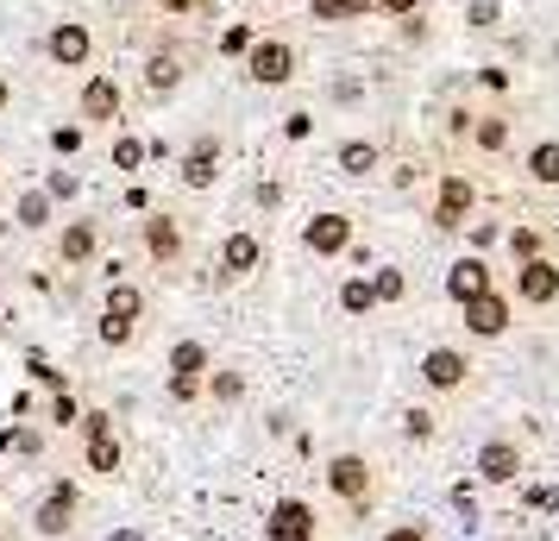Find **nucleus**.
<instances>
[{"label":"nucleus","mask_w":559,"mask_h":541,"mask_svg":"<svg viewBox=\"0 0 559 541\" xmlns=\"http://www.w3.org/2000/svg\"><path fill=\"white\" fill-rule=\"evenodd\" d=\"M82 422V460H88V472H95V479H120V472H127V440L114 435V415L107 410H88V415H76Z\"/></svg>","instance_id":"obj_1"},{"label":"nucleus","mask_w":559,"mask_h":541,"mask_svg":"<svg viewBox=\"0 0 559 541\" xmlns=\"http://www.w3.org/2000/svg\"><path fill=\"white\" fill-rule=\"evenodd\" d=\"M328 491L340 497V504H353V510L365 516V510H371V491H378L371 460H365V454H333V460H328Z\"/></svg>","instance_id":"obj_2"},{"label":"nucleus","mask_w":559,"mask_h":541,"mask_svg":"<svg viewBox=\"0 0 559 541\" xmlns=\"http://www.w3.org/2000/svg\"><path fill=\"white\" fill-rule=\"evenodd\" d=\"M246 77H252L258 89H283V82L296 77V45H283V38H252Z\"/></svg>","instance_id":"obj_3"},{"label":"nucleus","mask_w":559,"mask_h":541,"mask_svg":"<svg viewBox=\"0 0 559 541\" xmlns=\"http://www.w3.org/2000/svg\"><path fill=\"white\" fill-rule=\"evenodd\" d=\"M522 466H528V454L515 447L509 435H490L478 447V460H472V472H478V485H515L522 479Z\"/></svg>","instance_id":"obj_4"},{"label":"nucleus","mask_w":559,"mask_h":541,"mask_svg":"<svg viewBox=\"0 0 559 541\" xmlns=\"http://www.w3.org/2000/svg\"><path fill=\"white\" fill-rule=\"evenodd\" d=\"M415 372H421V385H428L433 397H453V390H465V378H472V360H465L459 346H428Z\"/></svg>","instance_id":"obj_5"},{"label":"nucleus","mask_w":559,"mask_h":541,"mask_svg":"<svg viewBox=\"0 0 559 541\" xmlns=\"http://www.w3.org/2000/svg\"><path fill=\"white\" fill-rule=\"evenodd\" d=\"M509 303L554 309V303H559V264H554V258H528V264H515V296H509Z\"/></svg>","instance_id":"obj_6"},{"label":"nucleus","mask_w":559,"mask_h":541,"mask_svg":"<svg viewBox=\"0 0 559 541\" xmlns=\"http://www.w3.org/2000/svg\"><path fill=\"white\" fill-rule=\"evenodd\" d=\"M76 504H82V491L63 479V485H51L45 497H38V510H32V529L45 541H57V536H70V522H76Z\"/></svg>","instance_id":"obj_7"},{"label":"nucleus","mask_w":559,"mask_h":541,"mask_svg":"<svg viewBox=\"0 0 559 541\" xmlns=\"http://www.w3.org/2000/svg\"><path fill=\"white\" fill-rule=\"evenodd\" d=\"M509 321H515V303H509L503 290H484V296L465 303V328H472L478 340H503Z\"/></svg>","instance_id":"obj_8"},{"label":"nucleus","mask_w":559,"mask_h":541,"mask_svg":"<svg viewBox=\"0 0 559 541\" xmlns=\"http://www.w3.org/2000/svg\"><path fill=\"white\" fill-rule=\"evenodd\" d=\"M88 51H95V38H88V26H82V20H57V26L45 32V57H51L57 70H82V63H88Z\"/></svg>","instance_id":"obj_9"},{"label":"nucleus","mask_w":559,"mask_h":541,"mask_svg":"<svg viewBox=\"0 0 559 541\" xmlns=\"http://www.w3.org/2000/svg\"><path fill=\"white\" fill-rule=\"evenodd\" d=\"M314 504H302V497H277L271 504V516H264V536L271 541H314Z\"/></svg>","instance_id":"obj_10"},{"label":"nucleus","mask_w":559,"mask_h":541,"mask_svg":"<svg viewBox=\"0 0 559 541\" xmlns=\"http://www.w3.org/2000/svg\"><path fill=\"white\" fill-rule=\"evenodd\" d=\"M302 246L314 258H340V252H353V214H314L302 227Z\"/></svg>","instance_id":"obj_11"},{"label":"nucleus","mask_w":559,"mask_h":541,"mask_svg":"<svg viewBox=\"0 0 559 541\" xmlns=\"http://www.w3.org/2000/svg\"><path fill=\"white\" fill-rule=\"evenodd\" d=\"M478 208V189H472V177H459V170H447L440 177V202H433V227H465V214Z\"/></svg>","instance_id":"obj_12"},{"label":"nucleus","mask_w":559,"mask_h":541,"mask_svg":"<svg viewBox=\"0 0 559 541\" xmlns=\"http://www.w3.org/2000/svg\"><path fill=\"white\" fill-rule=\"evenodd\" d=\"M76 107H82V120L114 127V120H120V107H127V95H120V82H114V77H88V82H82V95H76Z\"/></svg>","instance_id":"obj_13"},{"label":"nucleus","mask_w":559,"mask_h":541,"mask_svg":"<svg viewBox=\"0 0 559 541\" xmlns=\"http://www.w3.org/2000/svg\"><path fill=\"white\" fill-rule=\"evenodd\" d=\"M484 290H497V278H490V264H484L478 252H472V258H453V271H447V296H453L459 309H465L472 296H484Z\"/></svg>","instance_id":"obj_14"},{"label":"nucleus","mask_w":559,"mask_h":541,"mask_svg":"<svg viewBox=\"0 0 559 541\" xmlns=\"http://www.w3.org/2000/svg\"><path fill=\"white\" fill-rule=\"evenodd\" d=\"M221 157H227V145H221V139H195V145L182 152V183H189V189H214V177H221Z\"/></svg>","instance_id":"obj_15"},{"label":"nucleus","mask_w":559,"mask_h":541,"mask_svg":"<svg viewBox=\"0 0 559 541\" xmlns=\"http://www.w3.org/2000/svg\"><path fill=\"white\" fill-rule=\"evenodd\" d=\"M258 264H264V239H258V233H227V246H221V271H227L233 284L252 278Z\"/></svg>","instance_id":"obj_16"},{"label":"nucleus","mask_w":559,"mask_h":541,"mask_svg":"<svg viewBox=\"0 0 559 541\" xmlns=\"http://www.w3.org/2000/svg\"><path fill=\"white\" fill-rule=\"evenodd\" d=\"M95 252H102V227L95 221H70L57 233V264H88Z\"/></svg>","instance_id":"obj_17"},{"label":"nucleus","mask_w":559,"mask_h":541,"mask_svg":"<svg viewBox=\"0 0 559 541\" xmlns=\"http://www.w3.org/2000/svg\"><path fill=\"white\" fill-rule=\"evenodd\" d=\"M145 252H152L157 264H177L182 258V221H170V214H145Z\"/></svg>","instance_id":"obj_18"},{"label":"nucleus","mask_w":559,"mask_h":541,"mask_svg":"<svg viewBox=\"0 0 559 541\" xmlns=\"http://www.w3.org/2000/svg\"><path fill=\"white\" fill-rule=\"evenodd\" d=\"M139 315H145V290L127 284V278H114V284H107V309H102V321H132V328H139Z\"/></svg>","instance_id":"obj_19"},{"label":"nucleus","mask_w":559,"mask_h":541,"mask_svg":"<svg viewBox=\"0 0 559 541\" xmlns=\"http://www.w3.org/2000/svg\"><path fill=\"white\" fill-rule=\"evenodd\" d=\"M207 372H214L207 340H177V346H170V378H207Z\"/></svg>","instance_id":"obj_20"},{"label":"nucleus","mask_w":559,"mask_h":541,"mask_svg":"<svg viewBox=\"0 0 559 541\" xmlns=\"http://www.w3.org/2000/svg\"><path fill=\"white\" fill-rule=\"evenodd\" d=\"M522 170H528L540 189H559V139H540V145H528Z\"/></svg>","instance_id":"obj_21"},{"label":"nucleus","mask_w":559,"mask_h":541,"mask_svg":"<svg viewBox=\"0 0 559 541\" xmlns=\"http://www.w3.org/2000/svg\"><path fill=\"white\" fill-rule=\"evenodd\" d=\"M177 89H182V63L157 51L152 63H145V95H152V102H164V95H177Z\"/></svg>","instance_id":"obj_22"},{"label":"nucleus","mask_w":559,"mask_h":541,"mask_svg":"<svg viewBox=\"0 0 559 541\" xmlns=\"http://www.w3.org/2000/svg\"><path fill=\"white\" fill-rule=\"evenodd\" d=\"M378 164H383V152L371 139H346V145H340V170H346V177H371Z\"/></svg>","instance_id":"obj_23"},{"label":"nucleus","mask_w":559,"mask_h":541,"mask_svg":"<svg viewBox=\"0 0 559 541\" xmlns=\"http://www.w3.org/2000/svg\"><path fill=\"white\" fill-rule=\"evenodd\" d=\"M472 145H478V152H509V120L503 114H484V120H472Z\"/></svg>","instance_id":"obj_24"},{"label":"nucleus","mask_w":559,"mask_h":541,"mask_svg":"<svg viewBox=\"0 0 559 541\" xmlns=\"http://www.w3.org/2000/svg\"><path fill=\"white\" fill-rule=\"evenodd\" d=\"M20 227H26V233H45V227H51V196H45V189L20 196Z\"/></svg>","instance_id":"obj_25"},{"label":"nucleus","mask_w":559,"mask_h":541,"mask_svg":"<svg viewBox=\"0 0 559 541\" xmlns=\"http://www.w3.org/2000/svg\"><path fill=\"white\" fill-rule=\"evenodd\" d=\"M340 309H346V315H371V309H378L371 278H346V284H340Z\"/></svg>","instance_id":"obj_26"},{"label":"nucleus","mask_w":559,"mask_h":541,"mask_svg":"<svg viewBox=\"0 0 559 541\" xmlns=\"http://www.w3.org/2000/svg\"><path fill=\"white\" fill-rule=\"evenodd\" d=\"M145 157H152V145H145V139H132V132H120V139H114V170H139Z\"/></svg>","instance_id":"obj_27"},{"label":"nucleus","mask_w":559,"mask_h":541,"mask_svg":"<svg viewBox=\"0 0 559 541\" xmlns=\"http://www.w3.org/2000/svg\"><path fill=\"white\" fill-rule=\"evenodd\" d=\"M202 385L214 390V403H239L246 397V372H207Z\"/></svg>","instance_id":"obj_28"},{"label":"nucleus","mask_w":559,"mask_h":541,"mask_svg":"<svg viewBox=\"0 0 559 541\" xmlns=\"http://www.w3.org/2000/svg\"><path fill=\"white\" fill-rule=\"evenodd\" d=\"M371 296H378V303H403V296H408V278L396 271V264H383L378 278H371Z\"/></svg>","instance_id":"obj_29"},{"label":"nucleus","mask_w":559,"mask_h":541,"mask_svg":"<svg viewBox=\"0 0 559 541\" xmlns=\"http://www.w3.org/2000/svg\"><path fill=\"white\" fill-rule=\"evenodd\" d=\"M497 20H503V0H465V26L490 32Z\"/></svg>","instance_id":"obj_30"},{"label":"nucleus","mask_w":559,"mask_h":541,"mask_svg":"<svg viewBox=\"0 0 559 541\" xmlns=\"http://www.w3.org/2000/svg\"><path fill=\"white\" fill-rule=\"evenodd\" d=\"M509 258H515V264L540 258V233H534V227H515V233H509Z\"/></svg>","instance_id":"obj_31"},{"label":"nucleus","mask_w":559,"mask_h":541,"mask_svg":"<svg viewBox=\"0 0 559 541\" xmlns=\"http://www.w3.org/2000/svg\"><path fill=\"white\" fill-rule=\"evenodd\" d=\"M0 454H38V435L32 428H7L0 435Z\"/></svg>","instance_id":"obj_32"},{"label":"nucleus","mask_w":559,"mask_h":541,"mask_svg":"<svg viewBox=\"0 0 559 541\" xmlns=\"http://www.w3.org/2000/svg\"><path fill=\"white\" fill-rule=\"evenodd\" d=\"M403 428H408V440H433V410H408Z\"/></svg>","instance_id":"obj_33"},{"label":"nucleus","mask_w":559,"mask_h":541,"mask_svg":"<svg viewBox=\"0 0 559 541\" xmlns=\"http://www.w3.org/2000/svg\"><path fill=\"white\" fill-rule=\"evenodd\" d=\"M76 397H70V390H57V397H51V422H57V428H70V422H76Z\"/></svg>","instance_id":"obj_34"},{"label":"nucleus","mask_w":559,"mask_h":541,"mask_svg":"<svg viewBox=\"0 0 559 541\" xmlns=\"http://www.w3.org/2000/svg\"><path fill=\"white\" fill-rule=\"evenodd\" d=\"M308 13H314L321 26H340V20H346V0H308Z\"/></svg>","instance_id":"obj_35"},{"label":"nucleus","mask_w":559,"mask_h":541,"mask_svg":"<svg viewBox=\"0 0 559 541\" xmlns=\"http://www.w3.org/2000/svg\"><path fill=\"white\" fill-rule=\"evenodd\" d=\"M221 51H227V57H246V51H252V26H227Z\"/></svg>","instance_id":"obj_36"},{"label":"nucleus","mask_w":559,"mask_h":541,"mask_svg":"<svg viewBox=\"0 0 559 541\" xmlns=\"http://www.w3.org/2000/svg\"><path fill=\"white\" fill-rule=\"evenodd\" d=\"M132 334H139L132 321H102V346H132Z\"/></svg>","instance_id":"obj_37"},{"label":"nucleus","mask_w":559,"mask_h":541,"mask_svg":"<svg viewBox=\"0 0 559 541\" xmlns=\"http://www.w3.org/2000/svg\"><path fill=\"white\" fill-rule=\"evenodd\" d=\"M45 196H51V202H70V196H76V177H70V170H51Z\"/></svg>","instance_id":"obj_38"},{"label":"nucleus","mask_w":559,"mask_h":541,"mask_svg":"<svg viewBox=\"0 0 559 541\" xmlns=\"http://www.w3.org/2000/svg\"><path fill=\"white\" fill-rule=\"evenodd\" d=\"M51 145H57V157L82 152V127H57V132H51Z\"/></svg>","instance_id":"obj_39"},{"label":"nucleus","mask_w":559,"mask_h":541,"mask_svg":"<svg viewBox=\"0 0 559 541\" xmlns=\"http://www.w3.org/2000/svg\"><path fill=\"white\" fill-rule=\"evenodd\" d=\"M383 13H390V20H415V13H421V7H428V0H378Z\"/></svg>","instance_id":"obj_40"},{"label":"nucleus","mask_w":559,"mask_h":541,"mask_svg":"<svg viewBox=\"0 0 559 541\" xmlns=\"http://www.w3.org/2000/svg\"><path fill=\"white\" fill-rule=\"evenodd\" d=\"M308 132H314V114H289L283 120V139H308Z\"/></svg>","instance_id":"obj_41"},{"label":"nucleus","mask_w":559,"mask_h":541,"mask_svg":"<svg viewBox=\"0 0 559 541\" xmlns=\"http://www.w3.org/2000/svg\"><path fill=\"white\" fill-rule=\"evenodd\" d=\"M170 397H177V403H195V397H202V378H170Z\"/></svg>","instance_id":"obj_42"},{"label":"nucleus","mask_w":559,"mask_h":541,"mask_svg":"<svg viewBox=\"0 0 559 541\" xmlns=\"http://www.w3.org/2000/svg\"><path fill=\"white\" fill-rule=\"evenodd\" d=\"M383 541H428L421 522H396V529H383Z\"/></svg>","instance_id":"obj_43"},{"label":"nucleus","mask_w":559,"mask_h":541,"mask_svg":"<svg viewBox=\"0 0 559 541\" xmlns=\"http://www.w3.org/2000/svg\"><path fill=\"white\" fill-rule=\"evenodd\" d=\"M453 510H465V516H478V497H472V485H453Z\"/></svg>","instance_id":"obj_44"},{"label":"nucleus","mask_w":559,"mask_h":541,"mask_svg":"<svg viewBox=\"0 0 559 541\" xmlns=\"http://www.w3.org/2000/svg\"><path fill=\"white\" fill-rule=\"evenodd\" d=\"M371 7H378V0H346V20H365Z\"/></svg>","instance_id":"obj_45"},{"label":"nucleus","mask_w":559,"mask_h":541,"mask_svg":"<svg viewBox=\"0 0 559 541\" xmlns=\"http://www.w3.org/2000/svg\"><path fill=\"white\" fill-rule=\"evenodd\" d=\"M157 7H164V13H189V7H195V0H157Z\"/></svg>","instance_id":"obj_46"},{"label":"nucleus","mask_w":559,"mask_h":541,"mask_svg":"<svg viewBox=\"0 0 559 541\" xmlns=\"http://www.w3.org/2000/svg\"><path fill=\"white\" fill-rule=\"evenodd\" d=\"M107 541H145V536H139V529H114Z\"/></svg>","instance_id":"obj_47"},{"label":"nucleus","mask_w":559,"mask_h":541,"mask_svg":"<svg viewBox=\"0 0 559 541\" xmlns=\"http://www.w3.org/2000/svg\"><path fill=\"white\" fill-rule=\"evenodd\" d=\"M7 102H13V82L0 77V107H7Z\"/></svg>","instance_id":"obj_48"},{"label":"nucleus","mask_w":559,"mask_h":541,"mask_svg":"<svg viewBox=\"0 0 559 541\" xmlns=\"http://www.w3.org/2000/svg\"><path fill=\"white\" fill-rule=\"evenodd\" d=\"M271 7H277V0H271Z\"/></svg>","instance_id":"obj_49"},{"label":"nucleus","mask_w":559,"mask_h":541,"mask_svg":"<svg viewBox=\"0 0 559 541\" xmlns=\"http://www.w3.org/2000/svg\"><path fill=\"white\" fill-rule=\"evenodd\" d=\"M0 541H7V536H0Z\"/></svg>","instance_id":"obj_50"}]
</instances>
